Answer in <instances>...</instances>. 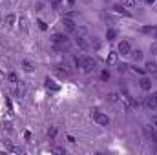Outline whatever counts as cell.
I'll use <instances>...</instances> for the list:
<instances>
[{
    "instance_id": "6",
    "label": "cell",
    "mask_w": 157,
    "mask_h": 155,
    "mask_svg": "<svg viewBox=\"0 0 157 155\" xmlns=\"http://www.w3.org/2000/svg\"><path fill=\"white\" fill-rule=\"evenodd\" d=\"M44 86H46V90H51V91H59V90H60V86H59V84H55L49 77L44 80Z\"/></svg>"
},
{
    "instance_id": "1",
    "label": "cell",
    "mask_w": 157,
    "mask_h": 155,
    "mask_svg": "<svg viewBox=\"0 0 157 155\" xmlns=\"http://www.w3.org/2000/svg\"><path fill=\"white\" fill-rule=\"evenodd\" d=\"M75 62H77V66H80L84 71H91V69L95 68V60H93L91 57H82V58H77Z\"/></svg>"
},
{
    "instance_id": "11",
    "label": "cell",
    "mask_w": 157,
    "mask_h": 155,
    "mask_svg": "<svg viewBox=\"0 0 157 155\" xmlns=\"http://www.w3.org/2000/svg\"><path fill=\"white\" fill-rule=\"evenodd\" d=\"M146 71H150V73H155L157 71V62H146Z\"/></svg>"
},
{
    "instance_id": "18",
    "label": "cell",
    "mask_w": 157,
    "mask_h": 155,
    "mask_svg": "<svg viewBox=\"0 0 157 155\" xmlns=\"http://www.w3.org/2000/svg\"><path fill=\"white\" fill-rule=\"evenodd\" d=\"M15 20H16V16H15V15H7V16H5V24H9V26H13V24H15Z\"/></svg>"
},
{
    "instance_id": "37",
    "label": "cell",
    "mask_w": 157,
    "mask_h": 155,
    "mask_svg": "<svg viewBox=\"0 0 157 155\" xmlns=\"http://www.w3.org/2000/svg\"><path fill=\"white\" fill-rule=\"evenodd\" d=\"M0 20H2V15H0Z\"/></svg>"
},
{
    "instance_id": "32",
    "label": "cell",
    "mask_w": 157,
    "mask_h": 155,
    "mask_svg": "<svg viewBox=\"0 0 157 155\" xmlns=\"http://www.w3.org/2000/svg\"><path fill=\"white\" fill-rule=\"evenodd\" d=\"M68 4H70V5H73V4H75V0H68Z\"/></svg>"
},
{
    "instance_id": "9",
    "label": "cell",
    "mask_w": 157,
    "mask_h": 155,
    "mask_svg": "<svg viewBox=\"0 0 157 155\" xmlns=\"http://www.w3.org/2000/svg\"><path fill=\"white\" fill-rule=\"evenodd\" d=\"M62 24H64V26H66V29H70V31H75V29H77V27H75V22H73V20H70V18H64V20H62Z\"/></svg>"
},
{
    "instance_id": "21",
    "label": "cell",
    "mask_w": 157,
    "mask_h": 155,
    "mask_svg": "<svg viewBox=\"0 0 157 155\" xmlns=\"http://www.w3.org/2000/svg\"><path fill=\"white\" fill-rule=\"evenodd\" d=\"M101 79H102V80H108V79H110V71H108V69H104V71L101 73Z\"/></svg>"
},
{
    "instance_id": "34",
    "label": "cell",
    "mask_w": 157,
    "mask_h": 155,
    "mask_svg": "<svg viewBox=\"0 0 157 155\" xmlns=\"http://www.w3.org/2000/svg\"><path fill=\"white\" fill-rule=\"evenodd\" d=\"M154 37L157 38V27H154Z\"/></svg>"
},
{
    "instance_id": "19",
    "label": "cell",
    "mask_w": 157,
    "mask_h": 155,
    "mask_svg": "<svg viewBox=\"0 0 157 155\" xmlns=\"http://www.w3.org/2000/svg\"><path fill=\"white\" fill-rule=\"evenodd\" d=\"M55 135H57V128L53 126V128H49V130H48V137H49V139H53Z\"/></svg>"
},
{
    "instance_id": "12",
    "label": "cell",
    "mask_w": 157,
    "mask_h": 155,
    "mask_svg": "<svg viewBox=\"0 0 157 155\" xmlns=\"http://www.w3.org/2000/svg\"><path fill=\"white\" fill-rule=\"evenodd\" d=\"M113 9H115L117 13H123V15H130V13L126 11V7H124L123 4H115V5H113Z\"/></svg>"
},
{
    "instance_id": "14",
    "label": "cell",
    "mask_w": 157,
    "mask_h": 155,
    "mask_svg": "<svg viewBox=\"0 0 157 155\" xmlns=\"http://www.w3.org/2000/svg\"><path fill=\"white\" fill-rule=\"evenodd\" d=\"M77 46L82 48V49H88V44H86V40H84L82 37H77Z\"/></svg>"
},
{
    "instance_id": "7",
    "label": "cell",
    "mask_w": 157,
    "mask_h": 155,
    "mask_svg": "<svg viewBox=\"0 0 157 155\" xmlns=\"http://www.w3.org/2000/svg\"><path fill=\"white\" fill-rule=\"evenodd\" d=\"M146 106L152 108V110H155L157 108V93H152V95L146 99Z\"/></svg>"
},
{
    "instance_id": "3",
    "label": "cell",
    "mask_w": 157,
    "mask_h": 155,
    "mask_svg": "<svg viewBox=\"0 0 157 155\" xmlns=\"http://www.w3.org/2000/svg\"><path fill=\"white\" fill-rule=\"evenodd\" d=\"M91 115H93V119H95L97 124H101V126H108V122H110L108 115H104V113H101V111H93Z\"/></svg>"
},
{
    "instance_id": "25",
    "label": "cell",
    "mask_w": 157,
    "mask_h": 155,
    "mask_svg": "<svg viewBox=\"0 0 157 155\" xmlns=\"http://www.w3.org/2000/svg\"><path fill=\"white\" fill-rule=\"evenodd\" d=\"M7 79H9L11 82H16V75H15V73H9V75H7Z\"/></svg>"
},
{
    "instance_id": "13",
    "label": "cell",
    "mask_w": 157,
    "mask_h": 155,
    "mask_svg": "<svg viewBox=\"0 0 157 155\" xmlns=\"http://www.w3.org/2000/svg\"><path fill=\"white\" fill-rule=\"evenodd\" d=\"M22 68H24V71H33V64L29 62V60H22Z\"/></svg>"
},
{
    "instance_id": "16",
    "label": "cell",
    "mask_w": 157,
    "mask_h": 155,
    "mask_svg": "<svg viewBox=\"0 0 157 155\" xmlns=\"http://www.w3.org/2000/svg\"><path fill=\"white\" fill-rule=\"evenodd\" d=\"M115 37H117V31H115V29H108V31H106V38H108V40H113Z\"/></svg>"
},
{
    "instance_id": "23",
    "label": "cell",
    "mask_w": 157,
    "mask_h": 155,
    "mask_svg": "<svg viewBox=\"0 0 157 155\" xmlns=\"http://www.w3.org/2000/svg\"><path fill=\"white\" fill-rule=\"evenodd\" d=\"M108 99H110V102H115V100H117V93H110Z\"/></svg>"
},
{
    "instance_id": "24",
    "label": "cell",
    "mask_w": 157,
    "mask_h": 155,
    "mask_svg": "<svg viewBox=\"0 0 157 155\" xmlns=\"http://www.w3.org/2000/svg\"><path fill=\"white\" fill-rule=\"evenodd\" d=\"M143 33H154V27L146 26V27H143Z\"/></svg>"
},
{
    "instance_id": "27",
    "label": "cell",
    "mask_w": 157,
    "mask_h": 155,
    "mask_svg": "<svg viewBox=\"0 0 157 155\" xmlns=\"http://www.w3.org/2000/svg\"><path fill=\"white\" fill-rule=\"evenodd\" d=\"M53 7L59 9V7H60V0H53Z\"/></svg>"
},
{
    "instance_id": "28",
    "label": "cell",
    "mask_w": 157,
    "mask_h": 155,
    "mask_svg": "<svg viewBox=\"0 0 157 155\" xmlns=\"http://www.w3.org/2000/svg\"><path fill=\"white\" fill-rule=\"evenodd\" d=\"M126 68H128V66H126V64H121V66H119V71H121V73H123V71H126Z\"/></svg>"
},
{
    "instance_id": "22",
    "label": "cell",
    "mask_w": 157,
    "mask_h": 155,
    "mask_svg": "<svg viewBox=\"0 0 157 155\" xmlns=\"http://www.w3.org/2000/svg\"><path fill=\"white\" fill-rule=\"evenodd\" d=\"M148 135H150V137L154 139V143L157 144V132H150V130H148Z\"/></svg>"
},
{
    "instance_id": "36",
    "label": "cell",
    "mask_w": 157,
    "mask_h": 155,
    "mask_svg": "<svg viewBox=\"0 0 157 155\" xmlns=\"http://www.w3.org/2000/svg\"><path fill=\"white\" fill-rule=\"evenodd\" d=\"M2 77H4V73H2V71H0V79H2Z\"/></svg>"
},
{
    "instance_id": "29",
    "label": "cell",
    "mask_w": 157,
    "mask_h": 155,
    "mask_svg": "<svg viewBox=\"0 0 157 155\" xmlns=\"http://www.w3.org/2000/svg\"><path fill=\"white\" fill-rule=\"evenodd\" d=\"M53 152H55V153H66L62 148H53Z\"/></svg>"
},
{
    "instance_id": "5",
    "label": "cell",
    "mask_w": 157,
    "mask_h": 155,
    "mask_svg": "<svg viewBox=\"0 0 157 155\" xmlns=\"http://www.w3.org/2000/svg\"><path fill=\"white\" fill-rule=\"evenodd\" d=\"M130 51H132L130 44H128L126 40H123V42L119 44V53H121V55H130Z\"/></svg>"
},
{
    "instance_id": "33",
    "label": "cell",
    "mask_w": 157,
    "mask_h": 155,
    "mask_svg": "<svg viewBox=\"0 0 157 155\" xmlns=\"http://www.w3.org/2000/svg\"><path fill=\"white\" fill-rule=\"evenodd\" d=\"M154 126L157 128V117H154Z\"/></svg>"
},
{
    "instance_id": "2",
    "label": "cell",
    "mask_w": 157,
    "mask_h": 155,
    "mask_svg": "<svg viewBox=\"0 0 157 155\" xmlns=\"http://www.w3.org/2000/svg\"><path fill=\"white\" fill-rule=\"evenodd\" d=\"M53 44H55V49L62 51L64 48H68V37H66V35L57 33V35H53Z\"/></svg>"
},
{
    "instance_id": "31",
    "label": "cell",
    "mask_w": 157,
    "mask_h": 155,
    "mask_svg": "<svg viewBox=\"0 0 157 155\" xmlns=\"http://www.w3.org/2000/svg\"><path fill=\"white\" fill-rule=\"evenodd\" d=\"M152 51H154V53L157 55V44H154V46H152Z\"/></svg>"
},
{
    "instance_id": "26",
    "label": "cell",
    "mask_w": 157,
    "mask_h": 155,
    "mask_svg": "<svg viewBox=\"0 0 157 155\" xmlns=\"http://www.w3.org/2000/svg\"><path fill=\"white\" fill-rule=\"evenodd\" d=\"M7 148H9L11 152H15V153H20V148H16V146H9V144H7Z\"/></svg>"
},
{
    "instance_id": "30",
    "label": "cell",
    "mask_w": 157,
    "mask_h": 155,
    "mask_svg": "<svg viewBox=\"0 0 157 155\" xmlns=\"http://www.w3.org/2000/svg\"><path fill=\"white\" fill-rule=\"evenodd\" d=\"M20 24H22V27H24V29H26V18H24V16H22V18H20Z\"/></svg>"
},
{
    "instance_id": "4",
    "label": "cell",
    "mask_w": 157,
    "mask_h": 155,
    "mask_svg": "<svg viewBox=\"0 0 157 155\" xmlns=\"http://www.w3.org/2000/svg\"><path fill=\"white\" fill-rule=\"evenodd\" d=\"M123 100H124V106H126V110H132V108H135V106H137V104L134 102V99H132V97H130L126 91H124V95H123Z\"/></svg>"
},
{
    "instance_id": "17",
    "label": "cell",
    "mask_w": 157,
    "mask_h": 155,
    "mask_svg": "<svg viewBox=\"0 0 157 155\" xmlns=\"http://www.w3.org/2000/svg\"><path fill=\"white\" fill-rule=\"evenodd\" d=\"M130 55L134 57V60H141L143 58V51H139V49L137 51H130Z\"/></svg>"
},
{
    "instance_id": "15",
    "label": "cell",
    "mask_w": 157,
    "mask_h": 155,
    "mask_svg": "<svg viewBox=\"0 0 157 155\" xmlns=\"http://www.w3.org/2000/svg\"><path fill=\"white\" fill-rule=\"evenodd\" d=\"M121 4H123L126 9H132V7L135 5V0H121Z\"/></svg>"
},
{
    "instance_id": "8",
    "label": "cell",
    "mask_w": 157,
    "mask_h": 155,
    "mask_svg": "<svg viewBox=\"0 0 157 155\" xmlns=\"http://www.w3.org/2000/svg\"><path fill=\"white\" fill-rule=\"evenodd\" d=\"M106 64H108V66H115V64H117V53H115V51H112V53H108V58H106Z\"/></svg>"
},
{
    "instance_id": "20",
    "label": "cell",
    "mask_w": 157,
    "mask_h": 155,
    "mask_svg": "<svg viewBox=\"0 0 157 155\" xmlns=\"http://www.w3.org/2000/svg\"><path fill=\"white\" fill-rule=\"evenodd\" d=\"M37 24H38V27H40L42 31H46V29H48V26H46V22H44V20H37Z\"/></svg>"
},
{
    "instance_id": "35",
    "label": "cell",
    "mask_w": 157,
    "mask_h": 155,
    "mask_svg": "<svg viewBox=\"0 0 157 155\" xmlns=\"http://www.w3.org/2000/svg\"><path fill=\"white\" fill-rule=\"evenodd\" d=\"M146 2H148V4H154V2H155V0H146Z\"/></svg>"
},
{
    "instance_id": "10",
    "label": "cell",
    "mask_w": 157,
    "mask_h": 155,
    "mask_svg": "<svg viewBox=\"0 0 157 155\" xmlns=\"http://www.w3.org/2000/svg\"><path fill=\"white\" fill-rule=\"evenodd\" d=\"M141 88H143L145 91H148V90L152 88V80H150V79H146V77H145V79H141Z\"/></svg>"
}]
</instances>
